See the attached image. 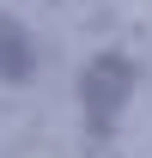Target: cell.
Returning <instances> with one entry per match:
<instances>
[{
    "instance_id": "cell-2",
    "label": "cell",
    "mask_w": 152,
    "mask_h": 158,
    "mask_svg": "<svg viewBox=\"0 0 152 158\" xmlns=\"http://www.w3.org/2000/svg\"><path fill=\"white\" fill-rule=\"evenodd\" d=\"M31 67H37L31 31H24L19 19H6V12H0V79H6V85H19V79H31Z\"/></svg>"
},
{
    "instance_id": "cell-1",
    "label": "cell",
    "mask_w": 152,
    "mask_h": 158,
    "mask_svg": "<svg viewBox=\"0 0 152 158\" xmlns=\"http://www.w3.org/2000/svg\"><path fill=\"white\" fill-rule=\"evenodd\" d=\"M134 61L116 55V49H103V55L85 61V73H79V110H85V122H91V134H110L116 116H122V103L134 98Z\"/></svg>"
}]
</instances>
